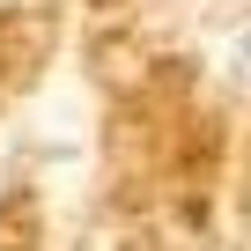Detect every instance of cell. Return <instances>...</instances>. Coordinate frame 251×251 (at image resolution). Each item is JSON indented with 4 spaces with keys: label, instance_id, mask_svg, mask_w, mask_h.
Here are the masks:
<instances>
[{
    "label": "cell",
    "instance_id": "1",
    "mask_svg": "<svg viewBox=\"0 0 251 251\" xmlns=\"http://www.w3.org/2000/svg\"><path fill=\"white\" fill-rule=\"evenodd\" d=\"M236 67H244V74H251V23H244V30H236Z\"/></svg>",
    "mask_w": 251,
    "mask_h": 251
}]
</instances>
